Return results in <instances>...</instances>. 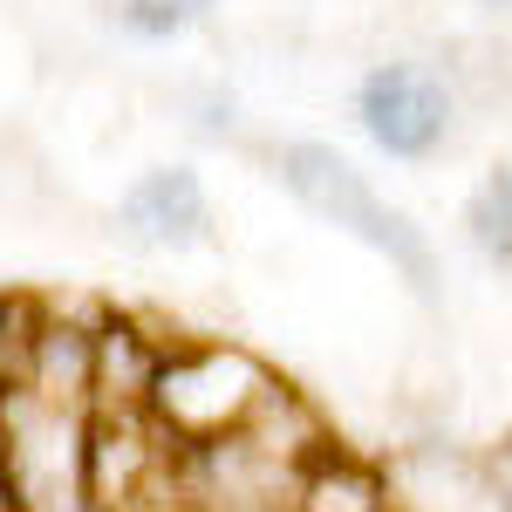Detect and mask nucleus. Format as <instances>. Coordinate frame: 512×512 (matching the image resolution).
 <instances>
[{"mask_svg": "<svg viewBox=\"0 0 512 512\" xmlns=\"http://www.w3.org/2000/svg\"><path fill=\"white\" fill-rule=\"evenodd\" d=\"M274 178L315 219H328L335 233H349L369 253H383L396 274L410 280L417 301H437V253H431V239H424V226L410 212H396L335 144H321V137H287V144H274Z\"/></svg>", "mask_w": 512, "mask_h": 512, "instance_id": "nucleus-1", "label": "nucleus"}, {"mask_svg": "<svg viewBox=\"0 0 512 512\" xmlns=\"http://www.w3.org/2000/svg\"><path fill=\"white\" fill-rule=\"evenodd\" d=\"M0 478L14 512H82V424L48 390H0Z\"/></svg>", "mask_w": 512, "mask_h": 512, "instance_id": "nucleus-2", "label": "nucleus"}, {"mask_svg": "<svg viewBox=\"0 0 512 512\" xmlns=\"http://www.w3.org/2000/svg\"><path fill=\"white\" fill-rule=\"evenodd\" d=\"M451 110H458L451 82L437 76L431 62H410V55L376 62L369 76L355 82V123L369 130L376 151H390L403 164L431 158L437 144L451 137Z\"/></svg>", "mask_w": 512, "mask_h": 512, "instance_id": "nucleus-3", "label": "nucleus"}, {"mask_svg": "<svg viewBox=\"0 0 512 512\" xmlns=\"http://www.w3.org/2000/svg\"><path fill=\"white\" fill-rule=\"evenodd\" d=\"M123 239L151 246V253H192L212 239V198L192 164H151L130 178V192L117 198Z\"/></svg>", "mask_w": 512, "mask_h": 512, "instance_id": "nucleus-4", "label": "nucleus"}, {"mask_svg": "<svg viewBox=\"0 0 512 512\" xmlns=\"http://www.w3.org/2000/svg\"><path fill=\"white\" fill-rule=\"evenodd\" d=\"M465 233H472V246L499 274H512V158L492 164L478 178V192L465 198Z\"/></svg>", "mask_w": 512, "mask_h": 512, "instance_id": "nucleus-5", "label": "nucleus"}, {"mask_svg": "<svg viewBox=\"0 0 512 512\" xmlns=\"http://www.w3.org/2000/svg\"><path fill=\"white\" fill-rule=\"evenodd\" d=\"M205 7L212 0H117V21L144 41H164V35H178V28H192Z\"/></svg>", "mask_w": 512, "mask_h": 512, "instance_id": "nucleus-6", "label": "nucleus"}, {"mask_svg": "<svg viewBox=\"0 0 512 512\" xmlns=\"http://www.w3.org/2000/svg\"><path fill=\"white\" fill-rule=\"evenodd\" d=\"M492 7H512V0H492Z\"/></svg>", "mask_w": 512, "mask_h": 512, "instance_id": "nucleus-7", "label": "nucleus"}, {"mask_svg": "<svg viewBox=\"0 0 512 512\" xmlns=\"http://www.w3.org/2000/svg\"><path fill=\"white\" fill-rule=\"evenodd\" d=\"M0 512H14V506H7V499H0Z\"/></svg>", "mask_w": 512, "mask_h": 512, "instance_id": "nucleus-8", "label": "nucleus"}]
</instances>
